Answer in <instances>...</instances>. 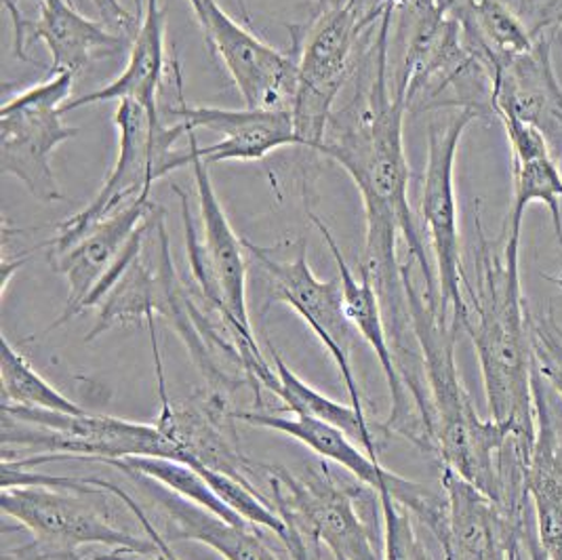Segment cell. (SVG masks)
Listing matches in <instances>:
<instances>
[{
	"label": "cell",
	"instance_id": "obj_1",
	"mask_svg": "<svg viewBox=\"0 0 562 560\" xmlns=\"http://www.w3.org/2000/svg\"><path fill=\"white\" fill-rule=\"evenodd\" d=\"M390 7L358 59L357 93L352 102L333 112L325 144L318 153L329 156L357 183L364 206V254L360 272L367 275L384 306L407 298V264L398 259L403 236L409 255L419 264L426 300L440 314L438 280L426 254L422 232L409 204V165L403 125L407 105L387 89Z\"/></svg>",
	"mask_w": 562,
	"mask_h": 560
},
{
	"label": "cell",
	"instance_id": "obj_2",
	"mask_svg": "<svg viewBox=\"0 0 562 560\" xmlns=\"http://www.w3.org/2000/svg\"><path fill=\"white\" fill-rule=\"evenodd\" d=\"M476 229V282L465 279L463 284L468 304L463 332L472 337L481 360L491 419L536 443L531 316L520 291V234L506 229V245L497 254L479 215Z\"/></svg>",
	"mask_w": 562,
	"mask_h": 560
},
{
	"label": "cell",
	"instance_id": "obj_3",
	"mask_svg": "<svg viewBox=\"0 0 562 560\" xmlns=\"http://www.w3.org/2000/svg\"><path fill=\"white\" fill-rule=\"evenodd\" d=\"M407 298L415 339L424 358V373L435 422V447L447 468L481 489L495 504L499 500L497 459L512 426L483 419L472 405L456 365L460 329L442 321L438 310L419 293L407 270Z\"/></svg>",
	"mask_w": 562,
	"mask_h": 560
},
{
	"label": "cell",
	"instance_id": "obj_4",
	"mask_svg": "<svg viewBox=\"0 0 562 560\" xmlns=\"http://www.w3.org/2000/svg\"><path fill=\"white\" fill-rule=\"evenodd\" d=\"M176 163L179 167H192L196 192H199V211H201V229L194 222L190 199L183 190L173 186L181 204V217L186 228V249L192 275L199 282L201 295L206 306L211 307L224 325L231 329L245 362V371L257 390L263 385L272 394L279 385L277 369L272 371L257 346L256 333L249 321L247 307V261H245V240L228 222V215L220 203V197L213 188L209 176V165L203 163L188 146L178 153Z\"/></svg>",
	"mask_w": 562,
	"mask_h": 560
},
{
	"label": "cell",
	"instance_id": "obj_5",
	"mask_svg": "<svg viewBox=\"0 0 562 560\" xmlns=\"http://www.w3.org/2000/svg\"><path fill=\"white\" fill-rule=\"evenodd\" d=\"M390 0H331L304 38L297 61V89L291 105L295 133L302 146L321 150L331 123L333 103L341 87L355 77L357 52L364 47Z\"/></svg>",
	"mask_w": 562,
	"mask_h": 560
},
{
	"label": "cell",
	"instance_id": "obj_6",
	"mask_svg": "<svg viewBox=\"0 0 562 560\" xmlns=\"http://www.w3.org/2000/svg\"><path fill=\"white\" fill-rule=\"evenodd\" d=\"M11 443L43 451L27 459H2L18 468H34L57 459L105 463L108 459L165 458L186 463L183 451L156 424H137L112 415L2 405V445Z\"/></svg>",
	"mask_w": 562,
	"mask_h": 560
},
{
	"label": "cell",
	"instance_id": "obj_7",
	"mask_svg": "<svg viewBox=\"0 0 562 560\" xmlns=\"http://www.w3.org/2000/svg\"><path fill=\"white\" fill-rule=\"evenodd\" d=\"M263 481L272 506L307 548L323 544L335 560H382L378 534L362 514V504L378 491L337 483L327 466H307L302 472L266 466Z\"/></svg>",
	"mask_w": 562,
	"mask_h": 560
},
{
	"label": "cell",
	"instance_id": "obj_8",
	"mask_svg": "<svg viewBox=\"0 0 562 560\" xmlns=\"http://www.w3.org/2000/svg\"><path fill=\"white\" fill-rule=\"evenodd\" d=\"M112 121L119 128L116 165L95 199L57 226L55 238L45 245L49 255L66 251L87 229L150 192L156 179L176 171L173 156L178 150H173V146L181 135L192 133L183 123H162L160 112L128 100L119 102Z\"/></svg>",
	"mask_w": 562,
	"mask_h": 560
},
{
	"label": "cell",
	"instance_id": "obj_9",
	"mask_svg": "<svg viewBox=\"0 0 562 560\" xmlns=\"http://www.w3.org/2000/svg\"><path fill=\"white\" fill-rule=\"evenodd\" d=\"M72 72H57L0 108V171L26 186L41 203L64 199L53 176V150L77 137L78 128L64 123V105L70 100Z\"/></svg>",
	"mask_w": 562,
	"mask_h": 560
},
{
	"label": "cell",
	"instance_id": "obj_10",
	"mask_svg": "<svg viewBox=\"0 0 562 560\" xmlns=\"http://www.w3.org/2000/svg\"><path fill=\"white\" fill-rule=\"evenodd\" d=\"M479 116V105H463L445 125H430L428 163L419 194V215L428 229L435 251L440 318L460 332L468 321V304L463 293L468 275L461 264L453 171L461 137Z\"/></svg>",
	"mask_w": 562,
	"mask_h": 560
},
{
	"label": "cell",
	"instance_id": "obj_11",
	"mask_svg": "<svg viewBox=\"0 0 562 560\" xmlns=\"http://www.w3.org/2000/svg\"><path fill=\"white\" fill-rule=\"evenodd\" d=\"M245 249L256 259L261 272L270 282L272 302H281L293 307L321 344L329 350L337 371L341 373L344 385L360 419L367 422L362 399L358 390L350 348L355 341V327L344 306L341 280H321L310 268L306 240H297L291 259H284L277 249L259 247L245 240Z\"/></svg>",
	"mask_w": 562,
	"mask_h": 560
},
{
	"label": "cell",
	"instance_id": "obj_12",
	"mask_svg": "<svg viewBox=\"0 0 562 560\" xmlns=\"http://www.w3.org/2000/svg\"><path fill=\"white\" fill-rule=\"evenodd\" d=\"M209 47L228 70L247 108L291 110L297 61L245 30L217 0H188Z\"/></svg>",
	"mask_w": 562,
	"mask_h": 560
},
{
	"label": "cell",
	"instance_id": "obj_13",
	"mask_svg": "<svg viewBox=\"0 0 562 560\" xmlns=\"http://www.w3.org/2000/svg\"><path fill=\"white\" fill-rule=\"evenodd\" d=\"M158 112L160 119L171 116L173 123H183L188 131H192L188 133V146L206 165L261 160L279 148L302 146L291 110L190 105L183 100V80L179 82L176 103Z\"/></svg>",
	"mask_w": 562,
	"mask_h": 560
},
{
	"label": "cell",
	"instance_id": "obj_14",
	"mask_svg": "<svg viewBox=\"0 0 562 560\" xmlns=\"http://www.w3.org/2000/svg\"><path fill=\"white\" fill-rule=\"evenodd\" d=\"M70 493L72 491L53 486L2 489L0 508L36 539L66 552L93 544L112 548V552H131L139 557H153L158 552L154 537H135L114 527L98 509Z\"/></svg>",
	"mask_w": 562,
	"mask_h": 560
},
{
	"label": "cell",
	"instance_id": "obj_15",
	"mask_svg": "<svg viewBox=\"0 0 562 560\" xmlns=\"http://www.w3.org/2000/svg\"><path fill=\"white\" fill-rule=\"evenodd\" d=\"M160 358V352H154L158 390L162 401V408L156 422L158 430L178 445L186 456L188 466H205L209 470L222 472L236 479L238 483L259 491L257 481L263 479L266 466L254 463L247 456H243V451L226 430L224 399L220 394H211L206 399L196 396L179 405L171 403L167 399L165 371Z\"/></svg>",
	"mask_w": 562,
	"mask_h": 560
},
{
	"label": "cell",
	"instance_id": "obj_16",
	"mask_svg": "<svg viewBox=\"0 0 562 560\" xmlns=\"http://www.w3.org/2000/svg\"><path fill=\"white\" fill-rule=\"evenodd\" d=\"M307 215H310V220H312L316 229L323 234L325 243L329 245L331 255L335 257L339 280H341V287H344L346 314H348L352 327L371 346V350L375 352V357L384 369L385 382H387L390 396H392V413L385 422V430L401 434V436L409 438L415 445H419L424 449H432V445L426 436V430H424V424H422V419L415 411V405L411 401L409 390H407V385L403 382V376L396 367V358L392 352L390 337H387V329H385L384 310H382V302H380V295H378L373 282L362 272H360V280L355 277L352 268L348 266L346 257H344L341 249L337 247V243L333 238L331 229L325 226V222L316 213L310 211Z\"/></svg>",
	"mask_w": 562,
	"mask_h": 560
},
{
	"label": "cell",
	"instance_id": "obj_17",
	"mask_svg": "<svg viewBox=\"0 0 562 560\" xmlns=\"http://www.w3.org/2000/svg\"><path fill=\"white\" fill-rule=\"evenodd\" d=\"M158 204L150 201V192L142 194L133 203L123 206L98 226L87 229L75 245L61 254L49 255L53 268L64 275L70 287V295L64 312L53 321L45 333L59 329L85 310L87 300L102 282L103 277L116 266L125 254L131 238L148 224Z\"/></svg>",
	"mask_w": 562,
	"mask_h": 560
},
{
	"label": "cell",
	"instance_id": "obj_18",
	"mask_svg": "<svg viewBox=\"0 0 562 560\" xmlns=\"http://www.w3.org/2000/svg\"><path fill=\"white\" fill-rule=\"evenodd\" d=\"M36 7V20L24 18L13 24V47L20 59L32 61L27 45L43 41L52 53V75H78L95 55H116L131 47L125 34L85 18L75 0H41Z\"/></svg>",
	"mask_w": 562,
	"mask_h": 560
},
{
	"label": "cell",
	"instance_id": "obj_19",
	"mask_svg": "<svg viewBox=\"0 0 562 560\" xmlns=\"http://www.w3.org/2000/svg\"><path fill=\"white\" fill-rule=\"evenodd\" d=\"M536 445L529 466V497L537 537L548 559L562 560V407L559 394L533 365Z\"/></svg>",
	"mask_w": 562,
	"mask_h": 560
},
{
	"label": "cell",
	"instance_id": "obj_20",
	"mask_svg": "<svg viewBox=\"0 0 562 560\" xmlns=\"http://www.w3.org/2000/svg\"><path fill=\"white\" fill-rule=\"evenodd\" d=\"M493 112H510L562 146V91L552 72L550 41L516 55L491 77Z\"/></svg>",
	"mask_w": 562,
	"mask_h": 560
},
{
	"label": "cell",
	"instance_id": "obj_21",
	"mask_svg": "<svg viewBox=\"0 0 562 560\" xmlns=\"http://www.w3.org/2000/svg\"><path fill=\"white\" fill-rule=\"evenodd\" d=\"M165 32L167 13L158 0H146V11L142 15L135 38L128 47L125 72L103 89L91 91L75 102L64 105V114L85 105L102 102H137L148 110L158 112V91L165 78L167 57H165Z\"/></svg>",
	"mask_w": 562,
	"mask_h": 560
},
{
	"label": "cell",
	"instance_id": "obj_22",
	"mask_svg": "<svg viewBox=\"0 0 562 560\" xmlns=\"http://www.w3.org/2000/svg\"><path fill=\"white\" fill-rule=\"evenodd\" d=\"M150 493L156 506L169 518V541L186 539L205 544L224 560H281L251 531V525H232L154 481H150Z\"/></svg>",
	"mask_w": 562,
	"mask_h": 560
},
{
	"label": "cell",
	"instance_id": "obj_23",
	"mask_svg": "<svg viewBox=\"0 0 562 560\" xmlns=\"http://www.w3.org/2000/svg\"><path fill=\"white\" fill-rule=\"evenodd\" d=\"M232 419L247 422L257 428L274 430V433L295 438L310 451H314L318 458L335 461L346 472H350L358 483L367 484L378 493L385 483H392L396 479V474L385 470L378 459L360 453L357 445L350 440L352 436H348L331 424L310 419V417H297V415L281 417V415H270L261 411H234Z\"/></svg>",
	"mask_w": 562,
	"mask_h": 560
},
{
	"label": "cell",
	"instance_id": "obj_24",
	"mask_svg": "<svg viewBox=\"0 0 562 560\" xmlns=\"http://www.w3.org/2000/svg\"><path fill=\"white\" fill-rule=\"evenodd\" d=\"M160 304V277L158 268L148 266L144 251L137 255L116 280V284L108 291L100 304V314L93 329L87 333L85 341H93L102 333L123 325L146 323L154 327V316L158 314Z\"/></svg>",
	"mask_w": 562,
	"mask_h": 560
},
{
	"label": "cell",
	"instance_id": "obj_25",
	"mask_svg": "<svg viewBox=\"0 0 562 560\" xmlns=\"http://www.w3.org/2000/svg\"><path fill=\"white\" fill-rule=\"evenodd\" d=\"M272 362H274V369H277V376H279V385L274 390V396L281 399L284 407L297 417L318 419V422L331 424L335 428L344 430L358 443H362V447L367 449V456L378 459V445L373 440V434L369 430V422L360 419L352 405H341L337 401H331L323 392H318L312 385L302 382L286 367V362L282 360L277 350H272Z\"/></svg>",
	"mask_w": 562,
	"mask_h": 560
},
{
	"label": "cell",
	"instance_id": "obj_26",
	"mask_svg": "<svg viewBox=\"0 0 562 560\" xmlns=\"http://www.w3.org/2000/svg\"><path fill=\"white\" fill-rule=\"evenodd\" d=\"M105 466L127 472L128 477H139L162 484L179 497L228 520L232 525H249L211 489V484L206 483L196 468L183 461L165 458L108 459Z\"/></svg>",
	"mask_w": 562,
	"mask_h": 560
},
{
	"label": "cell",
	"instance_id": "obj_27",
	"mask_svg": "<svg viewBox=\"0 0 562 560\" xmlns=\"http://www.w3.org/2000/svg\"><path fill=\"white\" fill-rule=\"evenodd\" d=\"M2 352H0V382H2V405L15 407L45 408L59 413H87L78 407L68 396L55 390L43 376H38L27 358L11 346V341L2 335Z\"/></svg>",
	"mask_w": 562,
	"mask_h": 560
},
{
	"label": "cell",
	"instance_id": "obj_28",
	"mask_svg": "<svg viewBox=\"0 0 562 560\" xmlns=\"http://www.w3.org/2000/svg\"><path fill=\"white\" fill-rule=\"evenodd\" d=\"M514 173V206L508 215V229L520 232L525 209L531 203H543L550 209L557 238L562 247V176L552 160L543 156L527 163H512Z\"/></svg>",
	"mask_w": 562,
	"mask_h": 560
},
{
	"label": "cell",
	"instance_id": "obj_29",
	"mask_svg": "<svg viewBox=\"0 0 562 560\" xmlns=\"http://www.w3.org/2000/svg\"><path fill=\"white\" fill-rule=\"evenodd\" d=\"M384 516V560H430L411 520V512L401 506L387 489H380Z\"/></svg>",
	"mask_w": 562,
	"mask_h": 560
},
{
	"label": "cell",
	"instance_id": "obj_30",
	"mask_svg": "<svg viewBox=\"0 0 562 560\" xmlns=\"http://www.w3.org/2000/svg\"><path fill=\"white\" fill-rule=\"evenodd\" d=\"M531 348L539 376L562 399V327L552 307L531 318Z\"/></svg>",
	"mask_w": 562,
	"mask_h": 560
},
{
	"label": "cell",
	"instance_id": "obj_31",
	"mask_svg": "<svg viewBox=\"0 0 562 560\" xmlns=\"http://www.w3.org/2000/svg\"><path fill=\"white\" fill-rule=\"evenodd\" d=\"M497 119L502 121V125L508 133L512 163H527V160L550 156L548 139L536 125L514 116L510 112H497Z\"/></svg>",
	"mask_w": 562,
	"mask_h": 560
},
{
	"label": "cell",
	"instance_id": "obj_32",
	"mask_svg": "<svg viewBox=\"0 0 562 560\" xmlns=\"http://www.w3.org/2000/svg\"><path fill=\"white\" fill-rule=\"evenodd\" d=\"M95 479V477H93ZM95 486H100L103 491H110V493H114L125 506H127L133 514H135V518L139 520V525L144 527V531L156 539V544H158V552L153 555V557H139V555H131V552H108V555H102V557H95V559L91 560H181L178 555H176V550L171 548V541L165 537V535L158 534L156 529H154L153 520L148 518V514L142 509V506L125 493L119 484L108 483V481H100V479H95L93 481Z\"/></svg>",
	"mask_w": 562,
	"mask_h": 560
},
{
	"label": "cell",
	"instance_id": "obj_33",
	"mask_svg": "<svg viewBox=\"0 0 562 560\" xmlns=\"http://www.w3.org/2000/svg\"><path fill=\"white\" fill-rule=\"evenodd\" d=\"M536 527V514H533V518L529 520V525H527V531H525V550H527V555H529V560H550L548 559V555H546V550L541 548V544H539V537H537Z\"/></svg>",
	"mask_w": 562,
	"mask_h": 560
},
{
	"label": "cell",
	"instance_id": "obj_34",
	"mask_svg": "<svg viewBox=\"0 0 562 560\" xmlns=\"http://www.w3.org/2000/svg\"><path fill=\"white\" fill-rule=\"evenodd\" d=\"M135 2V15L142 20L144 11H146V0H133Z\"/></svg>",
	"mask_w": 562,
	"mask_h": 560
},
{
	"label": "cell",
	"instance_id": "obj_35",
	"mask_svg": "<svg viewBox=\"0 0 562 560\" xmlns=\"http://www.w3.org/2000/svg\"><path fill=\"white\" fill-rule=\"evenodd\" d=\"M546 279L552 280V282H557L559 287L562 289V277H550V275H546Z\"/></svg>",
	"mask_w": 562,
	"mask_h": 560
},
{
	"label": "cell",
	"instance_id": "obj_36",
	"mask_svg": "<svg viewBox=\"0 0 562 560\" xmlns=\"http://www.w3.org/2000/svg\"><path fill=\"white\" fill-rule=\"evenodd\" d=\"M291 560H312V557H310V552H306V555H297V557H295V559H291Z\"/></svg>",
	"mask_w": 562,
	"mask_h": 560
},
{
	"label": "cell",
	"instance_id": "obj_37",
	"mask_svg": "<svg viewBox=\"0 0 562 560\" xmlns=\"http://www.w3.org/2000/svg\"><path fill=\"white\" fill-rule=\"evenodd\" d=\"M329 2H331V0H321V4H325V7H327Z\"/></svg>",
	"mask_w": 562,
	"mask_h": 560
},
{
	"label": "cell",
	"instance_id": "obj_38",
	"mask_svg": "<svg viewBox=\"0 0 562 560\" xmlns=\"http://www.w3.org/2000/svg\"><path fill=\"white\" fill-rule=\"evenodd\" d=\"M559 22H561V24H562V13H561V18H559Z\"/></svg>",
	"mask_w": 562,
	"mask_h": 560
}]
</instances>
